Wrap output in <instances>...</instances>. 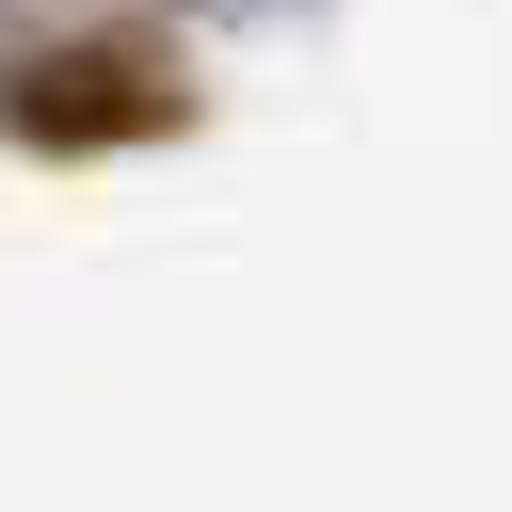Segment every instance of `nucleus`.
<instances>
[{"instance_id":"1","label":"nucleus","mask_w":512,"mask_h":512,"mask_svg":"<svg viewBox=\"0 0 512 512\" xmlns=\"http://www.w3.org/2000/svg\"><path fill=\"white\" fill-rule=\"evenodd\" d=\"M160 112H176V80L128 64V48H64V64L16 80V128H32V144H128V128H160Z\"/></svg>"}]
</instances>
